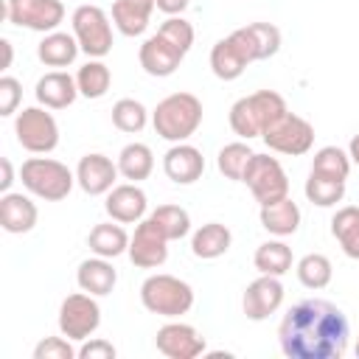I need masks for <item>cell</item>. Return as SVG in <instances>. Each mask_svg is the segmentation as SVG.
<instances>
[{
    "label": "cell",
    "mask_w": 359,
    "mask_h": 359,
    "mask_svg": "<svg viewBox=\"0 0 359 359\" xmlns=\"http://www.w3.org/2000/svg\"><path fill=\"white\" fill-rule=\"evenodd\" d=\"M154 345L168 359H196L208 351L205 337L182 320H168L165 325H160L157 337H154Z\"/></svg>",
    "instance_id": "4fadbf2b"
},
{
    "label": "cell",
    "mask_w": 359,
    "mask_h": 359,
    "mask_svg": "<svg viewBox=\"0 0 359 359\" xmlns=\"http://www.w3.org/2000/svg\"><path fill=\"white\" fill-rule=\"evenodd\" d=\"M79 53H81L79 39H76L73 34H67V31H50V34H45V36L39 39V45H36L39 62H42L45 67H56V70L70 67Z\"/></svg>",
    "instance_id": "cb8c5ba5"
},
{
    "label": "cell",
    "mask_w": 359,
    "mask_h": 359,
    "mask_svg": "<svg viewBox=\"0 0 359 359\" xmlns=\"http://www.w3.org/2000/svg\"><path fill=\"white\" fill-rule=\"evenodd\" d=\"M157 34H160L163 39H168L174 48H180L182 53H188V50H191V45H194V39H196L194 25H191L182 14H177V17H165V20L160 22Z\"/></svg>",
    "instance_id": "74e56055"
},
{
    "label": "cell",
    "mask_w": 359,
    "mask_h": 359,
    "mask_svg": "<svg viewBox=\"0 0 359 359\" xmlns=\"http://www.w3.org/2000/svg\"><path fill=\"white\" fill-rule=\"evenodd\" d=\"M154 0H115L112 3V25L123 36H140L146 34L151 14H154Z\"/></svg>",
    "instance_id": "603a6c76"
},
{
    "label": "cell",
    "mask_w": 359,
    "mask_h": 359,
    "mask_svg": "<svg viewBox=\"0 0 359 359\" xmlns=\"http://www.w3.org/2000/svg\"><path fill=\"white\" fill-rule=\"evenodd\" d=\"M188 3H191V0H154L157 11H163L165 17H177V14H182V11L188 8Z\"/></svg>",
    "instance_id": "7bdbcfd3"
},
{
    "label": "cell",
    "mask_w": 359,
    "mask_h": 359,
    "mask_svg": "<svg viewBox=\"0 0 359 359\" xmlns=\"http://www.w3.org/2000/svg\"><path fill=\"white\" fill-rule=\"evenodd\" d=\"M202 101L194 93H171L151 109L154 132L168 143H185L202 126Z\"/></svg>",
    "instance_id": "3957f363"
},
{
    "label": "cell",
    "mask_w": 359,
    "mask_h": 359,
    "mask_svg": "<svg viewBox=\"0 0 359 359\" xmlns=\"http://www.w3.org/2000/svg\"><path fill=\"white\" fill-rule=\"evenodd\" d=\"M289 112L286 98L275 90H255L230 107V129L241 140L261 137L278 118Z\"/></svg>",
    "instance_id": "7a4b0ae2"
},
{
    "label": "cell",
    "mask_w": 359,
    "mask_h": 359,
    "mask_svg": "<svg viewBox=\"0 0 359 359\" xmlns=\"http://www.w3.org/2000/svg\"><path fill=\"white\" fill-rule=\"evenodd\" d=\"M331 236L342 247V252L359 261V208L345 205L331 216Z\"/></svg>",
    "instance_id": "4dcf8cb0"
},
{
    "label": "cell",
    "mask_w": 359,
    "mask_h": 359,
    "mask_svg": "<svg viewBox=\"0 0 359 359\" xmlns=\"http://www.w3.org/2000/svg\"><path fill=\"white\" fill-rule=\"evenodd\" d=\"M73 339H67L65 334L62 337H45L36 342L34 348V359H76L79 356V348L70 345Z\"/></svg>",
    "instance_id": "ab89813d"
},
{
    "label": "cell",
    "mask_w": 359,
    "mask_h": 359,
    "mask_svg": "<svg viewBox=\"0 0 359 359\" xmlns=\"http://www.w3.org/2000/svg\"><path fill=\"white\" fill-rule=\"evenodd\" d=\"M137 59H140V67L154 76V79H165L171 73H177V67L182 65L185 53L180 48H174L168 39H163L160 34H151L143 39L140 50H137Z\"/></svg>",
    "instance_id": "ac0fdd59"
},
{
    "label": "cell",
    "mask_w": 359,
    "mask_h": 359,
    "mask_svg": "<svg viewBox=\"0 0 359 359\" xmlns=\"http://www.w3.org/2000/svg\"><path fill=\"white\" fill-rule=\"evenodd\" d=\"M303 194L317 208H334L337 202L345 199V182L328 180V177H320V174H311L309 171V180L303 185Z\"/></svg>",
    "instance_id": "8d00e7d4"
},
{
    "label": "cell",
    "mask_w": 359,
    "mask_h": 359,
    "mask_svg": "<svg viewBox=\"0 0 359 359\" xmlns=\"http://www.w3.org/2000/svg\"><path fill=\"white\" fill-rule=\"evenodd\" d=\"M258 219H261V227L269 236L286 238V236H294L297 233L303 213H300V208H297V202L292 196H283V199H278L272 205H261Z\"/></svg>",
    "instance_id": "7402d4cb"
},
{
    "label": "cell",
    "mask_w": 359,
    "mask_h": 359,
    "mask_svg": "<svg viewBox=\"0 0 359 359\" xmlns=\"http://www.w3.org/2000/svg\"><path fill=\"white\" fill-rule=\"evenodd\" d=\"M353 351H356V356H359V337H356V345H353Z\"/></svg>",
    "instance_id": "7dc6e473"
},
{
    "label": "cell",
    "mask_w": 359,
    "mask_h": 359,
    "mask_svg": "<svg viewBox=\"0 0 359 359\" xmlns=\"http://www.w3.org/2000/svg\"><path fill=\"white\" fill-rule=\"evenodd\" d=\"M0 168H3V180H0V194L11 191V182H14V168H11V160L3 157L0 160Z\"/></svg>",
    "instance_id": "ee69618b"
},
{
    "label": "cell",
    "mask_w": 359,
    "mask_h": 359,
    "mask_svg": "<svg viewBox=\"0 0 359 359\" xmlns=\"http://www.w3.org/2000/svg\"><path fill=\"white\" fill-rule=\"evenodd\" d=\"M0 48H3V70H8V67H11V53H14V50H11V39L3 36V39H0Z\"/></svg>",
    "instance_id": "f6af8a7d"
},
{
    "label": "cell",
    "mask_w": 359,
    "mask_h": 359,
    "mask_svg": "<svg viewBox=\"0 0 359 359\" xmlns=\"http://www.w3.org/2000/svg\"><path fill=\"white\" fill-rule=\"evenodd\" d=\"M39 222V210L36 202L28 194H17V191H6L0 194V227L11 236H22L31 233Z\"/></svg>",
    "instance_id": "d6986e66"
},
{
    "label": "cell",
    "mask_w": 359,
    "mask_h": 359,
    "mask_svg": "<svg viewBox=\"0 0 359 359\" xmlns=\"http://www.w3.org/2000/svg\"><path fill=\"white\" fill-rule=\"evenodd\" d=\"M70 25L81 53H87L90 59H104L112 50V17L101 6L93 3L79 6L70 14Z\"/></svg>",
    "instance_id": "52a82bcc"
},
{
    "label": "cell",
    "mask_w": 359,
    "mask_h": 359,
    "mask_svg": "<svg viewBox=\"0 0 359 359\" xmlns=\"http://www.w3.org/2000/svg\"><path fill=\"white\" fill-rule=\"evenodd\" d=\"M163 171L174 185H194L205 174V157L188 140L171 143V149L163 154Z\"/></svg>",
    "instance_id": "e0dca14e"
},
{
    "label": "cell",
    "mask_w": 359,
    "mask_h": 359,
    "mask_svg": "<svg viewBox=\"0 0 359 359\" xmlns=\"http://www.w3.org/2000/svg\"><path fill=\"white\" fill-rule=\"evenodd\" d=\"M151 121V112L137 98H118L112 104V126L126 135H137Z\"/></svg>",
    "instance_id": "d590c367"
},
{
    "label": "cell",
    "mask_w": 359,
    "mask_h": 359,
    "mask_svg": "<svg viewBox=\"0 0 359 359\" xmlns=\"http://www.w3.org/2000/svg\"><path fill=\"white\" fill-rule=\"evenodd\" d=\"M294 272H297V280H300L306 289H311V292L325 289V286L331 283V278H334V266H331L328 255H323V252H309V255H303V258L294 264Z\"/></svg>",
    "instance_id": "836d02e7"
},
{
    "label": "cell",
    "mask_w": 359,
    "mask_h": 359,
    "mask_svg": "<svg viewBox=\"0 0 359 359\" xmlns=\"http://www.w3.org/2000/svg\"><path fill=\"white\" fill-rule=\"evenodd\" d=\"M348 154H351V163L359 165V135L351 137V143H348Z\"/></svg>",
    "instance_id": "bcb514c9"
},
{
    "label": "cell",
    "mask_w": 359,
    "mask_h": 359,
    "mask_svg": "<svg viewBox=\"0 0 359 359\" xmlns=\"http://www.w3.org/2000/svg\"><path fill=\"white\" fill-rule=\"evenodd\" d=\"M252 264H255L258 275H275V278H283V275L292 269L294 255H292V247H289L283 238H269V241H264V244L255 247Z\"/></svg>",
    "instance_id": "83f0119b"
},
{
    "label": "cell",
    "mask_w": 359,
    "mask_h": 359,
    "mask_svg": "<svg viewBox=\"0 0 359 359\" xmlns=\"http://www.w3.org/2000/svg\"><path fill=\"white\" fill-rule=\"evenodd\" d=\"M76 87H79V95L90 98V101H98L109 93L112 87V70L104 59H87L79 70H76Z\"/></svg>",
    "instance_id": "f546056e"
},
{
    "label": "cell",
    "mask_w": 359,
    "mask_h": 359,
    "mask_svg": "<svg viewBox=\"0 0 359 359\" xmlns=\"http://www.w3.org/2000/svg\"><path fill=\"white\" fill-rule=\"evenodd\" d=\"M22 101V84L14 76H0V115L11 118Z\"/></svg>",
    "instance_id": "60d3db41"
},
{
    "label": "cell",
    "mask_w": 359,
    "mask_h": 359,
    "mask_svg": "<svg viewBox=\"0 0 359 359\" xmlns=\"http://www.w3.org/2000/svg\"><path fill=\"white\" fill-rule=\"evenodd\" d=\"M233 244V233L222 222H208L191 233V252L202 261H216L222 258Z\"/></svg>",
    "instance_id": "d4e9b609"
},
{
    "label": "cell",
    "mask_w": 359,
    "mask_h": 359,
    "mask_svg": "<svg viewBox=\"0 0 359 359\" xmlns=\"http://www.w3.org/2000/svg\"><path fill=\"white\" fill-rule=\"evenodd\" d=\"M129 238H132V236L123 230V224L112 219V222H101V224H95V227L90 230L87 247H90L93 255L118 258V255H123V252L129 250Z\"/></svg>",
    "instance_id": "4316f807"
},
{
    "label": "cell",
    "mask_w": 359,
    "mask_h": 359,
    "mask_svg": "<svg viewBox=\"0 0 359 359\" xmlns=\"http://www.w3.org/2000/svg\"><path fill=\"white\" fill-rule=\"evenodd\" d=\"M241 182L250 188L252 199L261 205H272L283 196H289V177H286V168L280 165L278 157H269V154H252V160L247 163L244 168V177Z\"/></svg>",
    "instance_id": "ba28073f"
},
{
    "label": "cell",
    "mask_w": 359,
    "mask_h": 359,
    "mask_svg": "<svg viewBox=\"0 0 359 359\" xmlns=\"http://www.w3.org/2000/svg\"><path fill=\"white\" fill-rule=\"evenodd\" d=\"M34 95H36V104L48 109H67L79 98L76 76H70L67 70H50L36 81Z\"/></svg>",
    "instance_id": "ffe728a7"
},
{
    "label": "cell",
    "mask_w": 359,
    "mask_h": 359,
    "mask_svg": "<svg viewBox=\"0 0 359 359\" xmlns=\"http://www.w3.org/2000/svg\"><path fill=\"white\" fill-rule=\"evenodd\" d=\"M118 351L109 339H101V337H90L79 345V359H115Z\"/></svg>",
    "instance_id": "b9f144b4"
},
{
    "label": "cell",
    "mask_w": 359,
    "mask_h": 359,
    "mask_svg": "<svg viewBox=\"0 0 359 359\" xmlns=\"http://www.w3.org/2000/svg\"><path fill=\"white\" fill-rule=\"evenodd\" d=\"M261 140L266 143L269 151H278L286 157H303L314 146V126L303 115L286 112L261 135Z\"/></svg>",
    "instance_id": "9c48e42d"
},
{
    "label": "cell",
    "mask_w": 359,
    "mask_h": 359,
    "mask_svg": "<svg viewBox=\"0 0 359 359\" xmlns=\"http://www.w3.org/2000/svg\"><path fill=\"white\" fill-rule=\"evenodd\" d=\"M151 224L168 238V241H180L191 233V213L180 205H157L151 213H149Z\"/></svg>",
    "instance_id": "1f68e13d"
},
{
    "label": "cell",
    "mask_w": 359,
    "mask_h": 359,
    "mask_svg": "<svg viewBox=\"0 0 359 359\" xmlns=\"http://www.w3.org/2000/svg\"><path fill=\"white\" fill-rule=\"evenodd\" d=\"M6 20L17 28H28L36 34L59 31L65 22L62 0H6Z\"/></svg>",
    "instance_id": "8fae6325"
},
{
    "label": "cell",
    "mask_w": 359,
    "mask_h": 359,
    "mask_svg": "<svg viewBox=\"0 0 359 359\" xmlns=\"http://www.w3.org/2000/svg\"><path fill=\"white\" fill-rule=\"evenodd\" d=\"M14 135L17 143L31 154H50L59 146V123L53 112L42 104L22 107L14 115Z\"/></svg>",
    "instance_id": "8992f818"
},
{
    "label": "cell",
    "mask_w": 359,
    "mask_h": 359,
    "mask_svg": "<svg viewBox=\"0 0 359 359\" xmlns=\"http://www.w3.org/2000/svg\"><path fill=\"white\" fill-rule=\"evenodd\" d=\"M252 154H255V151L250 149V140H233V143H227V146L219 149V154H216V168H219V174H222L224 180L241 182L244 168H247V163L252 160Z\"/></svg>",
    "instance_id": "e575fe53"
},
{
    "label": "cell",
    "mask_w": 359,
    "mask_h": 359,
    "mask_svg": "<svg viewBox=\"0 0 359 359\" xmlns=\"http://www.w3.org/2000/svg\"><path fill=\"white\" fill-rule=\"evenodd\" d=\"M168 238L151 224V219L146 216L143 222H137V227H135V233H132V238H129V250H126V255H129V261L135 264V266H140V269H157V266H163L165 261H168Z\"/></svg>",
    "instance_id": "5bb4252c"
},
{
    "label": "cell",
    "mask_w": 359,
    "mask_h": 359,
    "mask_svg": "<svg viewBox=\"0 0 359 359\" xmlns=\"http://www.w3.org/2000/svg\"><path fill=\"white\" fill-rule=\"evenodd\" d=\"M118 171L126 182H143L151 177L154 171V151L146 146V143H126L121 151H118Z\"/></svg>",
    "instance_id": "f1b7e54d"
},
{
    "label": "cell",
    "mask_w": 359,
    "mask_h": 359,
    "mask_svg": "<svg viewBox=\"0 0 359 359\" xmlns=\"http://www.w3.org/2000/svg\"><path fill=\"white\" fill-rule=\"evenodd\" d=\"M348 342L351 325L345 311L323 297L294 303L278 325V345L289 359H342Z\"/></svg>",
    "instance_id": "6da1fadb"
},
{
    "label": "cell",
    "mask_w": 359,
    "mask_h": 359,
    "mask_svg": "<svg viewBox=\"0 0 359 359\" xmlns=\"http://www.w3.org/2000/svg\"><path fill=\"white\" fill-rule=\"evenodd\" d=\"M283 297H286V289H283L280 278L258 275L252 283H247V289L241 294V311L247 314V320L261 323V320H269L283 306Z\"/></svg>",
    "instance_id": "7c38bea8"
},
{
    "label": "cell",
    "mask_w": 359,
    "mask_h": 359,
    "mask_svg": "<svg viewBox=\"0 0 359 359\" xmlns=\"http://www.w3.org/2000/svg\"><path fill=\"white\" fill-rule=\"evenodd\" d=\"M104 210L109 219H115L121 224H137L149 216V196L140 188V182H118L107 194Z\"/></svg>",
    "instance_id": "2e32d148"
},
{
    "label": "cell",
    "mask_w": 359,
    "mask_h": 359,
    "mask_svg": "<svg viewBox=\"0 0 359 359\" xmlns=\"http://www.w3.org/2000/svg\"><path fill=\"white\" fill-rule=\"evenodd\" d=\"M20 182L36 199L62 202L76 185V171H70L62 160L36 154V157H28L20 165Z\"/></svg>",
    "instance_id": "5b68a950"
},
{
    "label": "cell",
    "mask_w": 359,
    "mask_h": 359,
    "mask_svg": "<svg viewBox=\"0 0 359 359\" xmlns=\"http://www.w3.org/2000/svg\"><path fill=\"white\" fill-rule=\"evenodd\" d=\"M247 65H250V59L244 56V50L238 48V42L230 34L210 48V70L222 81H236L247 70Z\"/></svg>",
    "instance_id": "484cf974"
},
{
    "label": "cell",
    "mask_w": 359,
    "mask_h": 359,
    "mask_svg": "<svg viewBox=\"0 0 359 359\" xmlns=\"http://www.w3.org/2000/svg\"><path fill=\"white\" fill-rule=\"evenodd\" d=\"M140 303L149 314L180 320L194 309V286L177 275L154 272L140 283Z\"/></svg>",
    "instance_id": "277c9868"
},
{
    "label": "cell",
    "mask_w": 359,
    "mask_h": 359,
    "mask_svg": "<svg viewBox=\"0 0 359 359\" xmlns=\"http://www.w3.org/2000/svg\"><path fill=\"white\" fill-rule=\"evenodd\" d=\"M101 325V306L95 294L73 292L59 306V334H65L73 342L90 339Z\"/></svg>",
    "instance_id": "30bf717a"
},
{
    "label": "cell",
    "mask_w": 359,
    "mask_h": 359,
    "mask_svg": "<svg viewBox=\"0 0 359 359\" xmlns=\"http://www.w3.org/2000/svg\"><path fill=\"white\" fill-rule=\"evenodd\" d=\"M76 283L81 292L87 294H95V297H107L115 283H118V269L112 266V258H101V255H93V258H84L76 269Z\"/></svg>",
    "instance_id": "44dd1931"
},
{
    "label": "cell",
    "mask_w": 359,
    "mask_h": 359,
    "mask_svg": "<svg viewBox=\"0 0 359 359\" xmlns=\"http://www.w3.org/2000/svg\"><path fill=\"white\" fill-rule=\"evenodd\" d=\"M118 177H121L118 163H112V157L101 151L84 154L76 165V185L90 196H107L118 185Z\"/></svg>",
    "instance_id": "9a60e30c"
},
{
    "label": "cell",
    "mask_w": 359,
    "mask_h": 359,
    "mask_svg": "<svg viewBox=\"0 0 359 359\" xmlns=\"http://www.w3.org/2000/svg\"><path fill=\"white\" fill-rule=\"evenodd\" d=\"M351 154L339 146H323L314 151L311 157V174H320V177H328V180H339L345 182L348 174H351Z\"/></svg>",
    "instance_id": "d6a6232c"
},
{
    "label": "cell",
    "mask_w": 359,
    "mask_h": 359,
    "mask_svg": "<svg viewBox=\"0 0 359 359\" xmlns=\"http://www.w3.org/2000/svg\"><path fill=\"white\" fill-rule=\"evenodd\" d=\"M252 39H255V48H258V62L261 59H269L280 50V28L272 25V22H250L247 25Z\"/></svg>",
    "instance_id": "f35d334b"
}]
</instances>
